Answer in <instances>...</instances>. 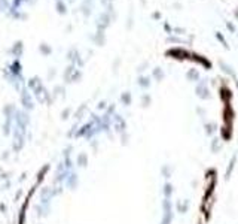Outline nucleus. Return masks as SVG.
Returning <instances> with one entry per match:
<instances>
[{"instance_id": "f257e3e1", "label": "nucleus", "mask_w": 238, "mask_h": 224, "mask_svg": "<svg viewBox=\"0 0 238 224\" xmlns=\"http://www.w3.org/2000/svg\"><path fill=\"white\" fill-rule=\"evenodd\" d=\"M171 193H173V185H171L170 182H167V184L164 185V194H165L167 197H170Z\"/></svg>"}, {"instance_id": "f03ea898", "label": "nucleus", "mask_w": 238, "mask_h": 224, "mask_svg": "<svg viewBox=\"0 0 238 224\" xmlns=\"http://www.w3.org/2000/svg\"><path fill=\"white\" fill-rule=\"evenodd\" d=\"M188 206H189V203H188V202L177 203V209H179V212H180V214H184V212L188 211Z\"/></svg>"}, {"instance_id": "7ed1b4c3", "label": "nucleus", "mask_w": 238, "mask_h": 224, "mask_svg": "<svg viewBox=\"0 0 238 224\" xmlns=\"http://www.w3.org/2000/svg\"><path fill=\"white\" fill-rule=\"evenodd\" d=\"M162 172H164L165 178H170L171 176V166H164L162 167Z\"/></svg>"}, {"instance_id": "20e7f679", "label": "nucleus", "mask_w": 238, "mask_h": 224, "mask_svg": "<svg viewBox=\"0 0 238 224\" xmlns=\"http://www.w3.org/2000/svg\"><path fill=\"white\" fill-rule=\"evenodd\" d=\"M234 165H235V157H232V160H231V163H229V167H228V172H226V179L229 178V173H231V170H232V167H234Z\"/></svg>"}]
</instances>
